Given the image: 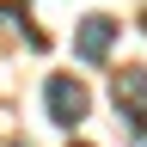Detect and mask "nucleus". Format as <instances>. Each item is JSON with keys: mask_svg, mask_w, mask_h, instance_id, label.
Segmentation results:
<instances>
[{"mask_svg": "<svg viewBox=\"0 0 147 147\" xmlns=\"http://www.w3.org/2000/svg\"><path fill=\"white\" fill-rule=\"evenodd\" d=\"M43 104H49V117L61 123V129H74V123H86V110H92V98H86V86H80V80H67V74H55V80L43 86Z\"/></svg>", "mask_w": 147, "mask_h": 147, "instance_id": "obj_1", "label": "nucleus"}, {"mask_svg": "<svg viewBox=\"0 0 147 147\" xmlns=\"http://www.w3.org/2000/svg\"><path fill=\"white\" fill-rule=\"evenodd\" d=\"M18 147H25V141H18Z\"/></svg>", "mask_w": 147, "mask_h": 147, "instance_id": "obj_4", "label": "nucleus"}, {"mask_svg": "<svg viewBox=\"0 0 147 147\" xmlns=\"http://www.w3.org/2000/svg\"><path fill=\"white\" fill-rule=\"evenodd\" d=\"M110 92H117V110H129V129L141 135V123H147V67H123L110 80Z\"/></svg>", "mask_w": 147, "mask_h": 147, "instance_id": "obj_2", "label": "nucleus"}, {"mask_svg": "<svg viewBox=\"0 0 147 147\" xmlns=\"http://www.w3.org/2000/svg\"><path fill=\"white\" fill-rule=\"evenodd\" d=\"M110 43H117V25H110L104 12L80 18V31H74V55H80V61H92V67H98L104 55H110Z\"/></svg>", "mask_w": 147, "mask_h": 147, "instance_id": "obj_3", "label": "nucleus"}]
</instances>
